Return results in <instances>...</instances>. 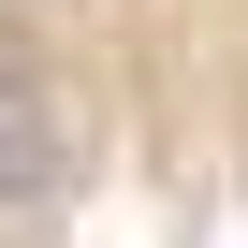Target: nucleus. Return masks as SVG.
Masks as SVG:
<instances>
[{
  "label": "nucleus",
  "mask_w": 248,
  "mask_h": 248,
  "mask_svg": "<svg viewBox=\"0 0 248 248\" xmlns=\"http://www.w3.org/2000/svg\"><path fill=\"white\" fill-rule=\"evenodd\" d=\"M44 190H59V102L0 73V204H44Z\"/></svg>",
  "instance_id": "1"
}]
</instances>
